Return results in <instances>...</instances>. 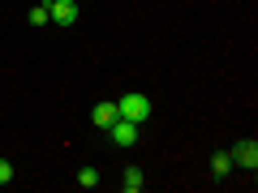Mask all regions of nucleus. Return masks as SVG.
<instances>
[{
  "label": "nucleus",
  "mask_w": 258,
  "mask_h": 193,
  "mask_svg": "<svg viewBox=\"0 0 258 193\" xmlns=\"http://www.w3.org/2000/svg\"><path fill=\"white\" fill-rule=\"evenodd\" d=\"M228 172H232V155H228V150H215V155H211V176L224 180Z\"/></svg>",
  "instance_id": "6"
},
{
  "label": "nucleus",
  "mask_w": 258,
  "mask_h": 193,
  "mask_svg": "<svg viewBox=\"0 0 258 193\" xmlns=\"http://www.w3.org/2000/svg\"><path fill=\"white\" fill-rule=\"evenodd\" d=\"M47 13L56 26H78V0H47Z\"/></svg>",
  "instance_id": "4"
},
{
  "label": "nucleus",
  "mask_w": 258,
  "mask_h": 193,
  "mask_svg": "<svg viewBox=\"0 0 258 193\" xmlns=\"http://www.w3.org/2000/svg\"><path fill=\"white\" fill-rule=\"evenodd\" d=\"M142 184H147V176H142V167H125V176H120V189H125V193H138Z\"/></svg>",
  "instance_id": "7"
},
{
  "label": "nucleus",
  "mask_w": 258,
  "mask_h": 193,
  "mask_svg": "<svg viewBox=\"0 0 258 193\" xmlns=\"http://www.w3.org/2000/svg\"><path fill=\"white\" fill-rule=\"evenodd\" d=\"M228 155H232V167H245V172H254V167H258V142L245 138V142H237Z\"/></svg>",
  "instance_id": "3"
},
{
  "label": "nucleus",
  "mask_w": 258,
  "mask_h": 193,
  "mask_svg": "<svg viewBox=\"0 0 258 193\" xmlns=\"http://www.w3.org/2000/svg\"><path fill=\"white\" fill-rule=\"evenodd\" d=\"M13 180V163H9V159H0V184H9Z\"/></svg>",
  "instance_id": "10"
},
{
  "label": "nucleus",
  "mask_w": 258,
  "mask_h": 193,
  "mask_svg": "<svg viewBox=\"0 0 258 193\" xmlns=\"http://www.w3.org/2000/svg\"><path fill=\"white\" fill-rule=\"evenodd\" d=\"M138 129H142V125H134V120L116 116V120L108 125V133H112V146H138Z\"/></svg>",
  "instance_id": "2"
},
{
  "label": "nucleus",
  "mask_w": 258,
  "mask_h": 193,
  "mask_svg": "<svg viewBox=\"0 0 258 193\" xmlns=\"http://www.w3.org/2000/svg\"><path fill=\"white\" fill-rule=\"evenodd\" d=\"M78 184H82V189H95V184H99V167H91V163H86L82 172H78Z\"/></svg>",
  "instance_id": "8"
},
{
  "label": "nucleus",
  "mask_w": 258,
  "mask_h": 193,
  "mask_svg": "<svg viewBox=\"0 0 258 193\" xmlns=\"http://www.w3.org/2000/svg\"><path fill=\"white\" fill-rule=\"evenodd\" d=\"M47 22H52V13H47V0H43V5L30 9V26H47Z\"/></svg>",
  "instance_id": "9"
},
{
  "label": "nucleus",
  "mask_w": 258,
  "mask_h": 193,
  "mask_svg": "<svg viewBox=\"0 0 258 193\" xmlns=\"http://www.w3.org/2000/svg\"><path fill=\"white\" fill-rule=\"evenodd\" d=\"M116 112L125 120H134V125H147V116H151V99L147 94H138V90H129L125 99H116Z\"/></svg>",
  "instance_id": "1"
},
{
  "label": "nucleus",
  "mask_w": 258,
  "mask_h": 193,
  "mask_svg": "<svg viewBox=\"0 0 258 193\" xmlns=\"http://www.w3.org/2000/svg\"><path fill=\"white\" fill-rule=\"evenodd\" d=\"M116 116H120V112H116V103H112V99H103V103H95V108H91L95 129H103V133H108V125H112Z\"/></svg>",
  "instance_id": "5"
}]
</instances>
